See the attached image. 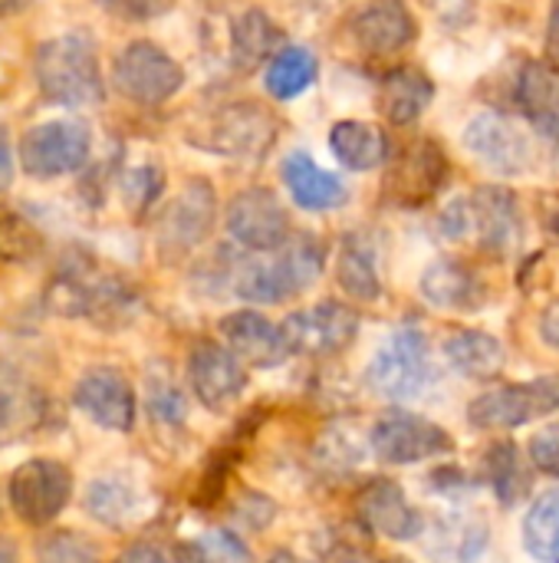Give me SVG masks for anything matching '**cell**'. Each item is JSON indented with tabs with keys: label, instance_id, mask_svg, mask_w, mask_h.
I'll return each mask as SVG.
<instances>
[{
	"label": "cell",
	"instance_id": "obj_30",
	"mask_svg": "<svg viewBox=\"0 0 559 563\" xmlns=\"http://www.w3.org/2000/svg\"><path fill=\"white\" fill-rule=\"evenodd\" d=\"M138 488L122 478V475H109V478H96L86 492V511L109 528H122L138 515Z\"/></svg>",
	"mask_w": 559,
	"mask_h": 563
},
{
	"label": "cell",
	"instance_id": "obj_26",
	"mask_svg": "<svg viewBox=\"0 0 559 563\" xmlns=\"http://www.w3.org/2000/svg\"><path fill=\"white\" fill-rule=\"evenodd\" d=\"M445 360L474 383H494L504 376L507 350L484 330H458L445 340Z\"/></svg>",
	"mask_w": 559,
	"mask_h": 563
},
{
	"label": "cell",
	"instance_id": "obj_20",
	"mask_svg": "<svg viewBox=\"0 0 559 563\" xmlns=\"http://www.w3.org/2000/svg\"><path fill=\"white\" fill-rule=\"evenodd\" d=\"M221 336L227 343V350L254 366V369H273L280 366L287 356H290V346L283 340V330L273 327L264 313L257 310H237V313H227L221 320Z\"/></svg>",
	"mask_w": 559,
	"mask_h": 563
},
{
	"label": "cell",
	"instance_id": "obj_34",
	"mask_svg": "<svg viewBox=\"0 0 559 563\" xmlns=\"http://www.w3.org/2000/svg\"><path fill=\"white\" fill-rule=\"evenodd\" d=\"M43 254L40 228L10 205H0V264H30Z\"/></svg>",
	"mask_w": 559,
	"mask_h": 563
},
{
	"label": "cell",
	"instance_id": "obj_44",
	"mask_svg": "<svg viewBox=\"0 0 559 563\" xmlns=\"http://www.w3.org/2000/svg\"><path fill=\"white\" fill-rule=\"evenodd\" d=\"M13 142H10V132L0 125V191H7L13 185Z\"/></svg>",
	"mask_w": 559,
	"mask_h": 563
},
{
	"label": "cell",
	"instance_id": "obj_9",
	"mask_svg": "<svg viewBox=\"0 0 559 563\" xmlns=\"http://www.w3.org/2000/svg\"><path fill=\"white\" fill-rule=\"evenodd\" d=\"M13 515L30 528H46L63 515L72 498V472L56 459H30L23 462L7 485Z\"/></svg>",
	"mask_w": 559,
	"mask_h": 563
},
{
	"label": "cell",
	"instance_id": "obj_46",
	"mask_svg": "<svg viewBox=\"0 0 559 563\" xmlns=\"http://www.w3.org/2000/svg\"><path fill=\"white\" fill-rule=\"evenodd\" d=\"M175 561L178 563H211V558H208V551H204L201 544H178V551H175Z\"/></svg>",
	"mask_w": 559,
	"mask_h": 563
},
{
	"label": "cell",
	"instance_id": "obj_40",
	"mask_svg": "<svg viewBox=\"0 0 559 563\" xmlns=\"http://www.w3.org/2000/svg\"><path fill=\"white\" fill-rule=\"evenodd\" d=\"M527 455H530V465H534L537 472H544V475H550V478H559V422L557 426L540 429V432L530 439Z\"/></svg>",
	"mask_w": 559,
	"mask_h": 563
},
{
	"label": "cell",
	"instance_id": "obj_15",
	"mask_svg": "<svg viewBox=\"0 0 559 563\" xmlns=\"http://www.w3.org/2000/svg\"><path fill=\"white\" fill-rule=\"evenodd\" d=\"M72 406L105 432H132L135 426V389L115 366H92L72 389Z\"/></svg>",
	"mask_w": 559,
	"mask_h": 563
},
{
	"label": "cell",
	"instance_id": "obj_12",
	"mask_svg": "<svg viewBox=\"0 0 559 563\" xmlns=\"http://www.w3.org/2000/svg\"><path fill=\"white\" fill-rule=\"evenodd\" d=\"M448 172L451 168H448L441 145L432 139H415L395 155L385 175V201H392L395 208H409V211L422 208L445 188Z\"/></svg>",
	"mask_w": 559,
	"mask_h": 563
},
{
	"label": "cell",
	"instance_id": "obj_8",
	"mask_svg": "<svg viewBox=\"0 0 559 563\" xmlns=\"http://www.w3.org/2000/svg\"><path fill=\"white\" fill-rule=\"evenodd\" d=\"M214 218H217V195L211 181L191 178L158 218V228H155L158 257L168 264L188 257L211 234Z\"/></svg>",
	"mask_w": 559,
	"mask_h": 563
},
{
	"label": "cell",
	"instance_id": "obj_23",
	"mask_svg": "<svg viewBox=\"0 0 559 563\" xmlns=\"http://www.w3.org/2000/svg\"><path fill=\"white\" fill-rule=\"evenodd\" d=\"M280 178L303 211H333L349 198L346 185L333 172L320 168L306 152H290L280 165Z\"/></svg>",
	"mask_w": 559,
	"mask_h": 563
},
{
	"label": "cell",
	"instance_id": "obj_3",
	"mask_svg": "<svg viewBox=\"0 0 559 563\" xmlns=\"http://www.w3.org/2000/svg\"><path fill=\"white\" fill-rule=\"evenodd\" d=\"M326 264V247L313 234H290L283 247L273 251V257L264 261H241L234 277V294L250 303H283L287 297L303 294Z\"/></svg>",
	"mask_w": 559,
	"mask_h": 563
},
{
	"label": "cell",
	"instance_id": "obj_5",
	"mask_svg": "<svg viewBox=\"0 0 559 563\" xmlns=\"http://www.w3.org/2000/svg\"><path fill=\"white\" fill-rule=\"evenodd\" d=\"M92 155V132L82 119H49L20 135V168L36 181H53L79 172Z\"/></svg>",
	"mask_w": 559,
	"mask_h": 563
},
{
	"label": "cell",
	"instance_id": "obj_7",
	"mask_svg": "<svg viewBox=\"0 0 559 563\" xmlns=\"http://www.w3.org/2000/svg\"><path fill=\"white\" fill-rule=\"evenodd\" d=\"M115 89L135 106H161L185 86V69L152 40H132L112 59Z\"/></svg>",
	"mask_w": 559,
	"mask_h": 563
},
{
	"label": "cell",
	"instance_id": "obj_18",
	"mask_svg": "<svg viewBox=\"0 0 559 563\" xmlns=\"http://www.w3.org/2000/svg\"><path fill=\"white\" fill-rule=\"evenodd\" d=\"M353 508H356V518L362 521L366 531L382 534L389 541H412L425 531V518L412 508L405 492L389 478L366 482L359 488Z\"/></svg>",
	"mask_w": 559,
	"mask_h": 563
},
{
	"label": "cell",
	"instance_id": "obj_4",
	"mask_svg": "<svg viewBox=\"0 0 559 563\" xmlns=\"http://www.w3.org/2000/svg\"><path fill=\"white\" fill-rule=\"evenodd\" d=\"M280 135V119L254 102V99H241V102H227L221 109H214L198 129L188 132L191 145L214 152L221 158H264L273 142Z\"/></svg>",
	"mask_w": 559,
	"mask_h": 563
},
{
	"label": "cell",
	"instance_id": "obj_39",
	"mask_svg": "<svg viewBox=\"0 0 559 563\" xmlns=\"http://www.w3.org/2000/svg\"><path fill=\"white\" fill-rule=\"evenodd\" d=\"M105 13L128 20V23H148L155 16H165L178 0H96Z\"/></svg>",
	"mask_w": 559,
	"mask_h": 563
},
{
	"label": "cell",
	"instance_id": "obj_36",
	"mask_svg": "<svg viewBox=\"0 0 559 563\" xmlns=\"http://www.w3.org/2000/svg\"><path fill=\"white\" fill-rule=\"evenodd\" d=\"M441 541L448 544V554L458 563L474 561L488 544V525L474 518H455L441 525Z\"/></svg>",
	"mask_w": 559,
	"mask_h": 563
},
{
	"label": "cell",
	"instance_id": "obj_10",
	"mask_svg": "<svg viewBox=\"0 0 559 563\" xmlns=\"http://www.w3.org/2000/svg\"><path fill=\"white\" fill-rule=\"evenodd\" d=\"M369 442H372L376 459H382L389 465H418L428 459L455 455L451 432H445L438 422H432L425 416L402 412V409L379 416L369 432Z\"/></svg>",
	"mask_w": 559,
	"mask_h": 563
},
{
	"label": "cell",
	"instance_id": "obj_47",
	"mask_svg": "<svg viewBox=\"0 0 559 563\" xmlns=\"http://www.w3.org/2000/svg\"><path fill=\"white\" fill-rule=\"evenodd\" d=\"M547 46L559 53V0H554L550 7V23H547Z\"/></svg>",
	"mask_w": 559,
	"mask_h": 563
},
{
	"label": "cell",
	"instance_id": "obj_41",
	"mask_svg": "<svg viewBox=\"0 0 559 563\" xmlns=\"http://www.w3.org/2000/svg\"><path fill=\"white\" fill-rule=\"evenodd\" d=\"M33 409L36 406H26L20 396L0 393V445L10 442L20 426H33Z\"/></svg>",
	"mask_w": 559,
	"mask_h": 563
},
{
	"label": "cell",
	"instance_id": "obj_49",
	"mask_svg": "<svg viewBox=\"0 0 559 563\" xmlns=\"http://www.w3.org/2000/svg\"><path fill=\"white\" fill-rule=\"evenodd\" d=\"M0 563H20L16 544H13V541H7L3 534H0Z\"/></svg>",
	"mask_w": 559,
	"mask_h": 563
},
{
	"label": "cell",
	"instance_id": "obj_21",
	"mask_svg": "<svg viewBox=\"0 0 559 563\" xmlns=\"http://www.w3.org/2000/svg\"><path fill=\"white\" fill-rule=\"evenodd\" d=\"M418 26L405 0H369L356 20H353V36L366 53L389 56L405 49L415 40Z\"/></svg>",
	"mask_w": 559,
	"mask_h": 563
},
{
	"label": "cell",
	"instance_id": "obj_19",
	"mask_svg": "<svg viewBox=\"0 0 559 563\" xmlns=\"http://www.w3.org/2000/svg\"><path fill=\"white\" fill-rule=\"evenodd\" d=\"M471 211V234L474 241L491 251V254H511L521 244L524 221H521V205L517 195L504 185H481L468 198Z\"/></svg>",
	"mask_w": 559,
	"mask_h": 563
},
{
	"label": "cell",
	"instance_id": "obj_17",
	"mask_svg": "<svg viewBox=\"0 0 559 563\" xmlns=\"http://www.w3.org/2000/svg\"><path fill=\"white\" fill-rule=\"evenodd\" d=\"M188 383L204 409L224 412L241 399L247 376H244L241 360L227 346H221L214 340H201V343H194V350L188 356Z\"/></svg>",
	"mask_w": 559,
	"mask_h": 563
},
{
	"label": "cell",
	"instance_id": "obj_28",
	"mask_svg": "<svg viewBox=\"0 0 559 563\" xmlns=\"http://www.w3.org/2000/svg\"><path fill=\"white\" fill-rule=\"evenodd\" d=\"M329 148L339 165L353 172H372L389 158V139L379 125L362 119H343L329 132Z\"/></svg>",
	"mask_w": 559,
	"mask_h": 563
},
{
	"label": "cell",
	"instance_id": "obj_1",
	"mask_svg": "<svg viewBox=\"0 0 559 563\" xmlns=\"http://www.w3.org/2000/svg\"><path fill=\"white\" fill-rule=\"evenodd\" d=\"M46 307L59 317H82L102 330H122L138 313V294L128 280L105 274L92 257L72 254L46 287Z\"/></svg>",
	"mask_w": 559,
	"mask_h": 563
},
{
	"label": "cell",
	"instance_id": "obj_35",
	"mask_svg": "<svg viewBox=\"0 0 559 563\" xmlns=\"http://www.w3.org/2000/svg\"><path fill=\"white\" fill-rule=\"evenodd\" d=\"M36 563H102L99 551L89 538L76 531H56L40 541L36 548Z\"/></svg>",
	"mask_w": 559,
	"mask_h": 563
},
{
	"label": "cell",
	"instance_id": "obj_37",
	"mask_svg": "<svg viewBox=\"0 0 559 563\" xmlns=\"http://www.w3.org/2000/svg\"><path fill=\"white\" fill-rule=\"evenodd\" d=\"M161 188H165V172L158 165H138L122 178V198L135 214L148 211L158 201Z\"/></svg>",
	"mask_w": 559,
	"mask_h": 563
},
{
	"label": "cell",
	"instance_id": "obj_33",
	"mask_svg": "<svg viewBox=\"0 0 559 563\" xmlns=\"http://www.w3.org/2000/svg\"><path fill=\"white\" fill-rule=\"evenodd\" d=\"M524 548L540 563H559V488L544 492L524 518Z\"/></svg>",
	"mask_w": 559,
	"mask_h": 563
},
{
	"label": "cell",
	"instance_id": "obj_16",
	"mask_svg": "<svg viewBox=\"0 0 559 563\" xmlns=\"http://www.w3.org/2000/svg\"><path fill=\"white\" fill-rule=\"evenodd\" d=\"M465 148L497 175H524L534 165L530 135L501 112H484L468 122Z\"/></svg>",
	"mask_w": 559,
	"mask_h": 563
},
{
	"label": "cell",
	"instance_id": "obj_51",
	"mask_svg": "<svg viewBox=\"0 0 559 563\" xmlns=\"http://www.w3.org/2000/svg\"><path fill=\"white\" fill-rule=\"evenodd\" d=\"M267 563H303V561H300L297 554H290V551H277V554H273Z\"/></svg>",
	"mask_w": 559,
	"mask_h": 563
},
{
	"label": "cell",
	"instance_id": "obj_50",
	"mask_svg": "<svg viewBox=\"0 0 559 563\" xmlns=\"http://www.w3.org/2000/svg\"><path fill=\"white\" fill-rule=\"evenodd\" d=\"M30 0H0V16H7V13H16V10H23Z\"/></svg>",
	"mask_w": 559,
	"mask_h": 563
},
{
	"label": "cell",
	"instance_id": "obj_14",
	"mask_svg": "<svg viewBox=\"0 0 559 563\" xmlns=\"http://www.w3.org/2000/svg\"><path fill=\"white\" fill-rule=\"evenodd\" d=\"M227 234L257 254H273L290 241V214L270 188H244L227 205Z\"/></svg>",
	"mask_w": 559,
	"mask_h": 563
},
{
	"label": "cell",
	"instance_id": "obj_38",
	"mask_svg": "<svg viewBox=\"0 0 559 563\" xmlns=\"http://www.w3.org/2000/svg\"><path fill=\"white\" fill-rule=\"evenodd\" d=\"M148 409L155 416V422H165V426H178L185 422V393L165 376V379H152L148 383Z\"/></svg>",
	"mask_w": 559,
	"mask_h": 563
},
{
	"label": "cell",
	"instance_id": "obj_11",
	"mask_svg": "<svg viewBox=\"0 0 559 563\" xmlns=\"http://www.w3.org/2000/svg\"><path fill=\"white\" fill-rule=\"evenodd\" d=\"M559 409V376H540L524 386H497L471 399L468 422L474 429L488 432H507L517 426H527L540 416H550Z\"/></svg>",
	"mask_w": 559,
	"mask_h": 563
},
{
	"label": "cell",
	"instance_id": "obj_31",
	"mask_svg": "<svg viewBox=\"0 0 559 563\" xmlns=\"http://www.w3.org/2000/svg\"><path fill=\"white\" fill-rule=\"evenodd\" d=\"M316 73H320V63H316L313 49L287 46L270 59L264 86L273 99H297L300 92H306L313 86Z\"/></svg>",
	"mask_w": 559,
	"mask_h": 563
},
{
	"label": "cell",
	"instance_id": "obj_43",
	"mask_svg": "<svg viewBox=\"0 0 559 563\" xmlns=\"http://www.w3.org/2000/svg\"><path fill=\"white\" fill-rule=\"evenodd\" d=\"M540 340L550 346V350H559V297L550 300L540 313Z\"/></svg>",
	"mask_w": 559,
	"mask_h": 563
},
{
	"label": "cell",
	"instance_id": "obj_2",
	"mask_svg": "<svg viewBox=\"0 0 559 563\" xmlns=\"http://www.w3.org/2000/svg\"><path fill=\"white\" fill-rule=\"evenodd\" d=\"M33 76L40 96L49 106L82 109L105 102L99 46L86 30H69L43 40L33 53Z\"/></svg>",
	"mask_w": 559,
	"mask_h": 563
},
{
	"label": "cell",
	"instance_id": "obj_25",
	"mask_svg": "<svg viewBox=\"0 0 559 563\" xmlns=\"http://www.w3.org/2000/svg\"><path fill=\"white\" fill-rule=\"evenodd\" d=\"M435 99V82L418 66H395L379 82V109L392 125H412Z\"/></svg>",
	"mask_w": 559,
	"mask_h": 563
},
{
	"label": "cell",
	"instance_id": "obj_52",
	"mask_svg": "<svg viewBox=\"0 0 559 563\" xmlns=\"http://www.w3.org/2000/svg\"><path fill=\"white\" fill-rule=\"evenodd\" d=\"M392 563H409V561H392Z\"/></svg>",
	"mask_w": 559,
	"mask_h": 563
},
{
	"label": "cell",
	"instance_id": "obj_13",
	"mask_svg": "<svg viewBox=\"0 0 559 563\" xmlns=\"http://www.w3.org/2000/svg\"><path fill=\"white\" fill-rule=\"evenodd\" d=\"M280 330H283V340H287L290 353H300V356H333V353L346 350L356 340L359 313L349 303L326 300V303H316L310 310L290 313L280 323Z\"/></svg>",
	"mask_w": 559,
	"mask_h": 563
},
{
	"label": "cell",
	"instance_id": "obj_42",
	"mask_svg": "<svg viewBox=\"0 0 559 563\" xmlns=\"http://www.w3.org/2000/svg\"><path fill=\"white\" fill-rule=\"evenodd\" d=\"M208 558L214 561V558H224V561H234V563H244L247 561V548L237 541V538H231V534H208Z\"/></svg>",
	"mask_w": 559,
	"mask_h": 563
},
{
	"label": "cell",
	"instance_id": "obj_22",
	"mask_svg": "<svg viewBox=\"0 0 559 563\" xmlns=\"http://www.w3.org/2000/svg\"><path fill=\"white\" fill-rule=\"evenodd\" d=\"M418 290L422 297L438 307V310H451V313H471V310H481L488 303V287L484 280L465 264V261H455V257H441L435 261L422 280H418Z\"/></svg>",
	"mask_w": 559,
	"mask_h": 563
},
{
	"label": "cell",
	"instance_id": "obj_27",
	"mask_svg": "<svg viewBox=\"0 0 559 563\" xmlns=\"http://www.w3.org/2000/svg\"><path fill=\"white\" fill-rule=\"evenodd\" d=\"M283 43V30L273 23L267 10H244L231 26V63L241 73H250L264 66L270 56H277V46Z\"/></svg>",
	"mask_w": 559,
	"mask_h": 563
},
{
	"label": "cell",
	"instance_id": "obj_48",
	"mask_svg": "<svg viewBox=\"0 0 559 563\" xmlns=\"http://www.w3.org/2000/svg\"><path fill=\"white\" fill-rule=\"evenodd\" d=\"M544 218H547V231H550V234L559 241V195L557 198H550V205H547V214H544Z\"/></svg>",
	"mask_w": 559,
	"mask_h": 563
},
{
	"label": "cell",
	"instance_id": "obj_45",
	"mask_svg": "<svg viewBox=\"0 0 559 563\" xmlns=\"http://www.w3.org/2000/svg\"><path fill=\"white\" fill-rule=\"evenodd\" d=\"M115 563H168V558L158 548H152V544H135V548H128Z\"/></svg>",
	"mask_w": 559,
	"mask_h": 563
},
{
	"label": "cell",
	"instance_id": "obj_24",
	"mask_svg": "<svg viewBox=\"0 0 559 563\" xmlns=\"http://www.w3.org/2000/svg\"><path fill=\"white\" fill-rule=\"evenodd\" d=\"M517 102L530 125L559 142V69L547 59H530L517 79Z\"/></svg>",
	"mask_w": 559,
	"mask_h": 563
},
{
	"label": "cell",
	"instance_id": "obj_29",
	"mask_svg": "<svg viewBox=\"0 0 559 563\" xmlns=\"http://www.w3.org/2000/svg\"><path fill=\"white\" fill-rule=\"evenodd\" d=\"M336 277H339V287L353 300H379L382 294L379 257H376V244L366 234H349L343 241Z\"/></svg>",
	"mask_w": 559,
	"mask_h": 563
},
{
	"label": "cell",
	"instance_id": "obj_6",
	"mask_svg": "<svg viewBox=\"0 0 559 563\" xmlns=\"http://www.w3.org/2000/svg\"><path fill=\"white\" fill-rule=\"evenodd\" d=\"M366 379L379 396H385L392 402H409V399H418L422 393H428L435 383V363H432L425 333H418L412 327L392 333L372 356Z\"/></svg>",
	"mask_w": 559,
	"mask_h": 563
},
{
	"label": "cell",
	"instance_id": "obj_32",
	"mask_svg": "<svg viewBox=\"0 0 559 563\" xmlns=\"http://www.w3.org/2000/svg\"><path fill=\"white\" fill-rule=\"evenodd\" d=\"M484 478H488V485L494 488L497 501H504L507 508L517 505V501L527 495V482H530L527 462H524L521 449H517L511 439L494 442V445L484 452Z\"/></svg>",
	"mask_w": 559,
	"mask_h": 563
}]
</instances>
